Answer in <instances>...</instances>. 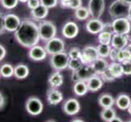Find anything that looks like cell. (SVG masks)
<instances>
[{
	"mask_svg": "<svg viewBox=\"0 0 131 122\" xmlns=\"http://www.w3.org/2000/svg\"><path fill=\"white\" fill-rule=\"evenodd\" d=\"M16 42L25 48H31L38 45L40 40L38 25L33 20L25 19L14 33Z\"/></svg>",
	"mask_w": 131,
	"mask_h": 122,
	"instance_id": "1",
	"label": "cell"
},
{
	"mask_svg": "<svg viewBox=\"0 0 131 122\" xmlns=\"http://www.w3.org/2000/svg\"><path fill=\"white\" fill-rule=\"evenodd\" d=\"M38 25L40 39L44 42H48L56 35V27L52 22L49 20H42Z\"/></svg>",
	"mask_w": 131,
	"mask_h": 122,
	"instance_id": "2",
	"label": "cell"
},
{
	"mask_svg": "<svg viewBox=\"0 0 131 122\" xmlns=\"http://www.w3.org/2000/svg\"><path fill=\"white\" fill-rule=\"evenodd\" d=\"M129 8V4L125 3L122 0H115L110 5L108 12L112 18L116 19L121 17H127Z\"/></svg>",
	"mask_w": 131,
	"mask_h": 122,
	"instance_id": "3",
	"label": "cell"
},
{
	"mask_svg": "<svg viewBox=\"0 0 131 122\" xmlns=\"http://www.w3.org/2000/svg\"><path fill=\"white\" fill-rule=\"evenodd\" d=\"M97 75L93 69L90 64H83L78 70L73 72L72 74V80L74 81V83L77 81H87L92 77V76Z\"/></svg>",
	"mask_w": 131,
	"mask_h": 122,
	"instance_id": "4",
	"label": "cell"
},
{
	"mask_svg": "<svg viewBox=\"0 0 131 122\" xmlns=\"http://www.w3.org/2000/svg\"><path fill=\"white\" fill-rule=\"evenodd\" d=\"M69 57L66 52H60L51 56L50 59V64L56 71H61L68 68Z\"/></svg>",
	"mask_w": 131,
	"mask_h": 122,
	"instance_id": "5",
	"label": "cell"
},
{
	"mask_svg": "<svg viewBox=\"0 0 131 122\" xmlns=\"http://www.w3.org/2000/svg\"><path fill=\"white\" fill-rule=\"evenodd\" d=\"M111 24L113 34L128 35L131 30V24L127 17L116 18Z\"/></svg>",
	"mask_w": 131,
	"mask_h": 122,
	"instance_id": "6",
	"label": "cell"
},
{
	"mask_svg": "<svg viewBox=\"0 0 131 122\" xmlns=\"http://www.w3.org/2000/svg\"><path fill=\"white\" fill-rule=\"evenodd\" d=\"M25 109L31 116H38L42 113L43 110L42 102L38 97L31 96L26 100Z\"/></svg>",
	"mask_w": 131,
	"mask_h": 122,
	"instance_id": "7",
	"label": "cell"
},
{
	"mask_svg": "<svg viewBox=\"0 0 131 122\" xmlns=\"http://www.w3.org/2000/svg\"><path fill=\"white\" fill-rule=\"evenodd\" d=\"M65 48L64 42L60 38H53L52 39L49 40L48 42H46L45 49L47 52L48 55H56V54L64 52Z\"/></svg>",
	"mask_w": 131,
	"mask_h": 122,
	"instance_id": "8",
	"label": "cell"
},
{
	"mask_svg": "<svg viewBox=\"0 0 131 122\" xmlns=\"http://www.w3.org/2000/svg\"><path fill=\"white\" fill-rule=\"evenodd\" d=\"M105 9L104 0H90L88 3V10L92 18L99 19Z\"/></svg>",
	"mask_w": 131,
	"mask_h": 122,
	"instance_id": "9",
	"label": "cell"
},
{
	"mask_svg": "<svg viewBox=\"0 0 131 122\" xmlns=\"http://www.w3.org/2000/svg\"><path fill=\"white\" fill-rule=\"evenodd\" d=\"M99 57V56L97 51V47L89 45L82 49V57L80 60L83 64H90L94 60H97Z\"/></svg>",
	"mask_w": 131,
	"mask_h": 122,
	"instance_id": "10",
	"label": "cell"
},
{
	"mask_svg": "<svg viewBox=\"0 0 131 122\" xmlns=\"http://www.w3.org/2000/svg\"><path fill=\"white\" fill-rule=\"evenodd\" d=\"M21 23L20 17L15 14H7L4 16V25L7 32H16Z\"/></svg>",
	"mask_w": 131,
	"mask_h": 122,
	"instance_id": "11",
	"label": "cell"
},
{
	"mask_svg": "<svg viewBox=\"0 0 131 122\" xmlns=\"http://www.w3.org/2000/svg\"><path fill=\"white\" fill-rule=\"evenodd\" d=\"M85 28L88 33L91 34H99L100 32H102L103 30L104 24H103L99 19L91 18V19L89 20L86 22Z\"/></svg>",
	"mask_w": 131,
	"mask_h": 122,
	"instance_id": "12",
	"label": "cell"
},
{
	"mask_svg": "<svg viewBox=\"0 0 131 122\" xmlns=\"http://www.w3.org/2000/svg\"><path fill=\"white\" fill-rule=\"evenodd\" d=\"M81 109V106L78 100L76 98H69L66 100L63 105V110L64 113L69 116H73L78 114Z\"/></svg>",
	"mask_w": 131,
	"mask_h": 122,
	"instance_id": "13",
	"label": "cell"
},
{
	"mask_svg": "<svg viewBox=\"0 0 131 122\" xmlns=\"http://www.w3.org/2000/svg\"><path fill=\"white\" fill-rule=\"evenodd\" d=\"M47 52L45 47H42L38 45L34 46L33 47L29 48V51L28 52V56L32 60L34 61H42L45 60L47 57Z\"/></svg>",
	"mask_w": 131,
	"mask_h": 122,
	"instance_id": "14",
	"label": "cell"
},
{
	"mask_svg": "<svg viewBox=\"0 0 131 122\" xmlns=\"http://www.w3.org/2000/svg\"><path fill=\"white\" fill-rule=\"evenodd\" d=\"M79 33V28L75 22L69 21L63 26L62 34L68 39H73L78 36Z\"/></svg>",
	"mask_w": 131,
	"mask_h": 122,
	"instance_id": "15",
	"label": "cell"
},
{
	"mask_svg": "<svg viewBox=\"0 0 131 122\" xmlns=\"http://www.w3.org/2000/svg\"><path fill=\"white\" fill-rule=\"evenodd\" d=\"M128 45V36L124 34H113L112 38L111 46L112 48L122 50Z\"/></svg>",
	"mask_w": 131,
	"mask_h": 122,
	"instance_id": "16",
	"label": "cell"
},
{
	"mask_svg": "<svg viewBox=\"0 0 131 122\" xmlns=\"http://www.w3.org/2000/svg\"><path fill=\"white\" fill-rule=\"evenodd\" d=\"M47 99L51 105H57L63 100V94L56 88L51 87L47 93Z\"/></svg>",
	"mask_w": 131,
	"mask_h": 122,
	"instance_id": "17",
	"label": "cell"
},
{
	"mask_svg": "<svg viewBox=\"0 0 131 122\" xmlns=\"http://www.w3.org/2000/svg\"><path fill=\"white\" fill-rule=\"evenodd\" d=\"M90 65H91V67L93 68V69L94 70L97 75H101L107 69H108L109 64L105 60V58L99 57L97 60H94L90 64Z\"/></svg>",
	"mask_w": 131,
	"mask_h": 122,
	"instance_id": "18",
	"label": "cell"
},
{
	"mask_svg": "<svg viewBox=\"0 0 131 122\" xmlns=\"http://www.w3.org/2000/svg\"><path fill=\"white\" fill-rule=\"evenodd\" d=\"M48 83L51 88H58L64 83V76L60 71H56L49 76Z\"/></svg>",
	"mask_w": 131,
	"mask_h": 122,
	"instance_id": "19",
	"label": "cell"
},
{
	"mask_svg": "<svg viewBox=\"0 0 131 122\" xmlns=\"http://www.w3.org/2000/svg\"><path fill=\"white\" fill-rule=\"evenodd\" d=\"M30 14L33 19L37 20H42L47 16L48 8L43 6L42 4H40L38 7L31 10Z\"/></svg>",
	"mask_w": 131,
	"mask_h": 122,
	"instance_id": "20",
	"label": "cell"
},
{
	"mask_svg": "<svg viewBox=\"0 0 131 122\" xmlns=\"http://www.w3.org/2000/svg\"><path fill=\"white\" fill-rule=\"evenodd\" d=\"M88 90L91 92H96L99 90H100L103 86V79L99 75H95L92 76L87 82Z\"/></svg>",
	"mask_w": 131,
	"mask_h": 122,
	"instance_id": "21",
	"label": "cell"
},
{
	"mask_svg": "<svg viewBox=\"0 0 131 122\" xmlns=\"http://www.w3.org/2000/svg\"><path fill=\"white\" fill-rule=\"evenodd\" d=\"M29 74V69L27 65L19 64L14 67V76L16 79L22 80L26 78Z\"/></svg>",
	"mask_w": 131,
	"mask_h": 122,
	"instance_id": "22",
	"label": "cell"
},
{
	"mask_svg": "<svg viewBox=\"0 0 131 122\" xmlns=\"http://www.w3.org/2000/svg\"><path fill=\"white\" fill-rule=\"evenodd\" d=\"M131 103V98L127 94H120L116 99V105L121 110H127Z\"/></svg>",
	"mask_w": 131,
	"mask_h": 122,
	"instance_id": "23",
	"label": "cell"
},
{
	"mask_svg": "<svg viewBox=\"0 0 131 122\" xmlns=\"http://www.w3.org/2000/svg\"><path fill=\"white\" fill-rule=\"evenodd\" d=\"M73 92L76 95L78 96H84L88 92V87L87 84L85 81H77L73 85Z\"/></svg>",
	"mask_w": 131,
	"mask_h": 122,
	"instance_id": "24",
	"label": "cell"
},
{
	"mask_svg": "<svg viewBox=\"0 0 131 122\" xmlns=\"http://www.w3.org/2000/svg\"><path fill=\"white\" fill-rule=\"evenodd\" d=\"M115 100L113 97L109 94H103L99 98V104L103 108L112 107L113 106Z\"/></svg>",
	"mask_w": 131,
	"mask_h": 122,
	"instance_id": "25",
	"label": "cell"
},
{
	"mask_svg": "<svg viewBox=\"0 0 131 122\" xmlns=\"http://www.w3.org/2000/svg\"><path fill=\"white\" fill-rule=\"evenodd\" d=\"M108 69L110 70L112 74L115 76L116 79L120 78L124 75L121 63L120 62H112L109 64V66H108Z\"/></svg>",
	"mask_w": 131,
	"mask_h": 122,
	"instance_id": "26",
	"label": "cell"
},
{
	"mask_svg": "<svg viewBox=\"0 0 131 122\" xmlns=\"http://www.w3.org/2000/svg\"><path fill=\"white\" fill-rule=\"evenodd\" d=\"M0 75L4 78H10L14 76V67L11 64H3L0 66Z\"/></svg>",
	"mask_w": 131,
	"mask_h": 122,
	"instance_id": "27",
	"label": "cell"
},
{
	"mask_svg": "<svg viewBox=\"0 0 131 122\" xmlns=\"http://www.w3.org/2000/svg\"><path fill=\"white\" fill-rule=\"evenodd\" d=\"M113 33L108 32V31L103 30L102 32L99 34L98 36V42L99 44H105V45H111L112 38Z\"/></svg>",
	"mask_w": 131,
	"mask_h": 122,
	"instance_id": "28",
	"label": "cell"
},
{
	"mask_svg": "<svg viewBox=\"0 0 131 122\" xmlns=\"http://www.w3.org/2000/svg\"><path fill=\"white\" fill-rule=\"evenodd\" d=\"M100 116L103 120H104L106 122H109L110 120H112V119L115 118L116 116V111L112 108V107L103 108L100 113Z\"/></svg>",
	"mask_w": 131,
	"mask_h": 122,
	"instance_id": "29",
	"label": "cell"
},
{
	"mask_svg": "<svg viewBox=\"0 0 131 122\" xmlns=\"http://www.w3.org/2000/svg\"><path fill=\"white\" fill-rule=\"evenodd\" d=\"M90 15V14L88 10V7H85L82 6L78 9H76L75 12H74L75 17L79 20H85L88 19Z\"/></svg>",
	"mask_w": 131,
	"mask_h": 122,
	"instance_id": "30",
	"label": "cell"
},
{
	"mask_svg": "<svg viewBox=\"0 0 131 122\" xmlns=\"http://www.w3.org/2000/svg\"><path fill=\"white\" fill-rule=\"evenodd\" d=\"M112 48V47L111 45L99 44L98 47H97V51H98L99 57H101V58L109 57Z\"/></svg>",
	"mask_w": 131,
	"mask_h": 122,
	"instance_id": "31",
	"label": "cell"
},
{
	"mask_svg": "<svg viewBox=\"0 0 131 122\" xmlns=\"http://www.w3.org/2000/svg\"><path fill=\"white\" fill-rule=\"evenodd\" d=\"M82 65H83V64L79 59H69L68 68H69L70 70L74 72V71L78 70Z\"/></svg>",
	"mask_w": 131,
	"mask_h": 122,
	"instance_id": "32",
	"label": "cell"
},
{
	"mask_svg": "<svg viewBox=\"0 0 131 122\" xmlns=\"http://www.w3.org/2000/svg\"><path fill=\"white\" fill-rule=\"evenodd\" d=\"M19 3V0H0L1 5L7 10L15 8Z\"/></svg>",
	"mask_w": 131,
	"mask_h": 122,
	"instance_id": "33",
	"label": "cell"
},
{
	"mask_svg": "<svg viewBox=\"0 0 131 122\" xmlns=\"http://www.w3.org/2000/svg\"><path fill=\"white\" fill-rule=\"evenodd\" d=\"M68 55L69 59H79L80 60L82 57V51L78 47H73L69 51Z\"/></svg>",
	"mask_w": 131,
	"mask_h": 122,
	"instance_id": "34",
	"label": "cell"
},
{
	"mask_svg": "<svg viewBox=\"0 0 131 122\" xmlns=\"http://www.w3.org/2000/svg\"><path fill=\"white\" fill-rule=\"evenodd\" d=\"M82 0H69V1L65 4L64 7L76 10V9L82 7Z\"/></svg>",
	"mask_w": 131,
	"mask_h": 122,
	"instance_id": "35",
	"label": "cell"
},
{
	"mask_svg": "<svg viewBox=\"0 0 131 122\" xmlns=\"http://www.w3.org/2000/svg\"><path fill=\"white\" fill-rule=\"evenodd\" d=\"M121 66L124 75H131V60H125L121 62Z\"/></svg>",
	"mask_w": 131,
	"mask_h": 122,
	"instance_id": "36",
	"label": "cell"
},
{
	"mask_svg": "<svg viewBox=\"0 0 131 122\" xmlns=\"http://www.w3.org/2000/svg\"><path fill=\"white\" fill-rule=\"evenodd\" d=\"M100 76L103 81H107V82H111V81H113L116 80V77L112 74V73L108 69H107Z\"/></svg>",
	"mask_w": 131,
	"mask_h": 122,
	"instance_id": "37",
	"label": "cell"
},
{
	"mask_svg": "<svg viewBox=\"0 0 131 122\" xmlns=\"http://www.w3.org/2000/svg\"><path fill=\"white\" fill-rule=\"evenodd\" d=\"M41 4H42L43 6L49 8H52L57 6L58 4V0H40Z\"/></svg>",
	"mask_w": 131,
	"mask_h": 122,
	"instance_id": "38",
	"label": "cell"
},
{
	"mask_svg": "<svg viewBox=\"0 0 131 122\" xmlns=\"http://www.w3.org/2000/svg\"><path fill=\"white\" fill-rule=\"evenodd\" d=\"M40 4H41L40 0H28V2H27V6L30 10H33V9L38 7Z\"/></svg>",
	"mask_w": 131,
	"mask_h": 122,
	"instance_id": "39",
	"label": "cell"
},
{
	"mask_svg": "<svg viewBox=\"0 0 131 122\" xmlns=\"http://www.w3.org/2000/svg\"><path fill=\"white\" fill-rule=\"evenodd\" d=\"M118 51L119 49H116V48H112L109 58L112 62H117V55H118Z\"/></svg>",
	"mask_w": 131,
	"mask_h": 122,
	"instance_id": "40",
	"label": "cell"
},
{
	"mask_svg": "<svg viewBox=\"0 0 131 122\" xmlns=\"http://www.w3.org/2000/svg\"><path fill=\"white\" fill-rule=\"evenodd\" d=\"M5 25H4V16L0 12V35L3 34L5 31Z\"/></svg>",
	"mask_w": 131,
	"mask_h": 122,
	"instance_id": "41",
	"label": "cell"
},
{
	"mask_svg": "<svg viewBox=\"0 0 131 122\" xmlns=\"http://www.w3.org/2000/svg\"><path fill=\"white\" fill-rule=\"evenodd\" d=\"M6 54H7V51H6L5 47H4L3 45L0 44V61H2L3 59L5 58Z\"/></svg>",
	"mask_w": 131,
	"mask_h": 122,
	"instance_id": "42",
	"label": "cell"
},
{
	"mask_svg": "<svg viewBox=\"0 0 131 122\" xmlns=\"http://www.w3.org/2000/svg\"><path fill=\"white\" fill-rule=\"evenodd\" d=\"M5 103H6V99H5V97L3 94L2 92H0V110L3 109L5 106Z\"/></svg>",
	"mask_w": 131,
	"mask_h": 122,
	"instance_id": "43",
	"label": "cell"
},
{
	"mask_svg": "<svg viewBox=\"0 0 131 122\" xmlns=\"http://www.w3.org/2000/svg\"><path fill=\"white\" fill-rule=\"evenodd\" d=\"M123 51H124V59H125V60H131V56H130L129 52L128 51V50L126 48H124Z\"/></svg>",
	"mask_w": 131,
	"mask_h": 122,
	"instance_id": "44",
	"label": "cell"
},
{
	"mask_svg": "<svg viewBox=\"0 0 131 122\" xmlns=\"http://www.w3.org/2000/svg\"><path fill=\"white\" fill-rule=\"evenodd\" d=\"M109 122H123V120H121V118H119V117L116 116L115 118H113L112 120H110Z\"/></svg>",
	"mask_w": 131,
	"mask_h": 122,
	"instance_id": "45",
	"label": "cell"
},
{
	"mask_svg": "<svg viewBox=\"0 0 131 122\" xmlns=\"http://www.w3.org/2000/svg\"><path fill=\"white\" fill-rule=\"evenodd\" d=\"M69 0H60V6L62 7H64V6H65V4L69 2Z\"/></svg>",
	"mask_w": 131,
	"mask_h": 122,
	"instance_id": "46",
	"label": "cell"
},
{
	"mask_svg": "<svg viewBox=\"0 0 131 122\" xmlns=\"http://www.w3.org/2000/svg\"><path fill=\"white\" fill-rule=\"evenodd\" d=\"M127 18L129 20V21L131 22V5H129V12H128Z\"/></svg>",
	"mask_w": 131,
	"mask_h": 122,
	"instance_id": "47",
	"label": "cell"
},
{
	"mask_svg": "<svg viewBox=\"0 0 131 122\" xmlns=\"http://www.w3.org/2000/svg\"><path fill=\"white\" fill-rule=\"evenodd\" d=\"M125 48L128 50V51L129 52V54H130V56H131V43L128 44L127 46H126V47H125Z\"/></svg>",
	"mask_w": 131,
	"mask_h": 122,
	"instance_id": "48",
	"label": "cell"
},
{
	"mask_svg": "<svg viewBox=\"0 0 131 122\" xmlns=\"http://www.w3.org/2000/svg\"><path fill=\"white\" fill-rule=\"evenodd\" d=\"M72 122H85V121L82 120H81V119H75V120H73Z\"/></svg>",
	"mask_w": 131,
	"mask_h": 122,
	"instance_id": "49",
	"label": "cell"
},
{
	"mask_svg": "<svg viewBox=\"0 0 131 122\" xmlns=\"http://www.w3.org/2000/svg\"><path fill=\"white\" fill-rule=\"evenodd\" d=\"M123 2H125V3L129 4V5H131V0H122Z\"/></svg>",
	"mask_w": 131,
	"mask_h": 122,
	"instance_id": "50",
	"label": "cell"
},
{
	"mask_svg": "<svg viewBox=\"0 0 131 122\" xmlns=\"http://www.w3.org/2000/svg\"><path fill=\"white\" fill-rule=\"evenodd\" d=\"M128 112H129V113L131 115V103H130V105H129V108H128Z\"/></svg>",
	"mask_w": 131,
	"mask_h": 122,
	"instance_id": "51",
	"label": "cell"
},
{
	"mask_svg": "<svg viewBox=\"0 0 131 122\" xmlns=\"http://www.w3.org/2000/svg\"><path fill=\"white\" fill-rule=\"evenodd\" d=\"M19 2H20V3H27V2H28V0H19Z\"/></svg>",
	"mask_w": 131,
	"mask_h": 122,
	"instance_id": "52",
	"label": "cell"
},
{
	"mask_svg": "<svg viewBox=\"0 0 131 122\" xmlns=\"http://www.w3.org/2000/svg\"><path fill=\"white\" fill-rule=\"evenodd\" d=\"M46 122H56L55 120H47V121H46Z\"/></svg>",
	"mask_w": 131,
	"mask_h": 122,
	"instance_id": "53",
	"label": "cell"
},
{
	"mask_svg": "<svg viewBox=\"0 0 131 122\" xmlns=\"http://www.w3.org/2000/svg\"><path fill=\"white\" fill-rule=\"evenodd\" d=\"M127 122H131V120H129V121H127Z\"/></svg>",
	"mask_w": 131,
	"mask_h": 122,
	"instance_id": "54",
	"label": "cell"
},
{
	"mask_svg": "<svg viewBox=\"0 0 131 122\" xmlns=\"http://www.w3.org/2000/svg\"><path fill=\"white\" fill-rule=\"evenodd\" d=\"M0 76H1V75H0Z\"/></svg>",
	"mask_w": 131,
	"mask_h": 122,
	"instance_id": "55",
	"label": "cell"
}]
</instances>
